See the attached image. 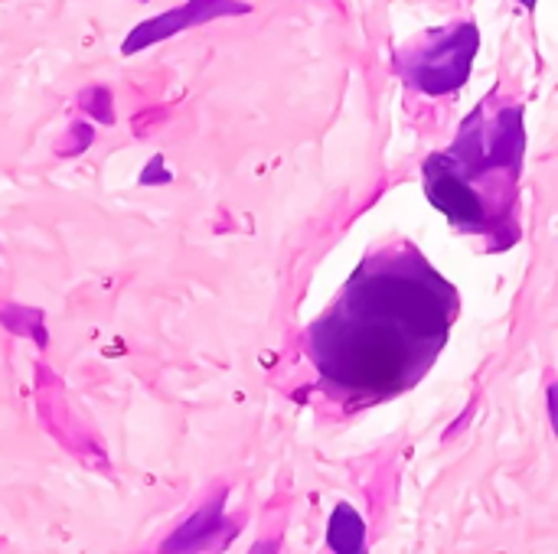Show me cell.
Wrapping results in <instances>:
<instances>
[{
    "instance_id": "1",
    "label": "cell",
    "mask_w": 558,
    "mask_h": 554,
    "mask_svg": "<svg viewBox=\"0 0 558 554\" xmlns=\"http://www.w3.org/2000/svg\"><path fill=\"white\" fill-rule=\"evenodd\" d=\"M454 313V287L418 255L366 261L333 313L314 323L311 356L337 392L386 398L422 379Z\"/></svg>"
},
{
    "instance_id": "2",
    "label": "cell",
    "mask_w": 558,
    "mask_h": 554,
    "mask_svg": "<svg viewBox=\"0 0 558 554\" xmlns=\"http://www.w3.org/2000/svg\"><path fill=\"white\" fill-rule=\"evenodd\" d=\"M481 49V33L474 23L448 26L428 36V42L412 46L399 56V72L425 95H448L461 88L471 75L474 56Z\"/></svg>"
},
{
    "instance_id": "3",
    "label": "cell",
    "mask_w": 558,
    "mask_h": 554,
    "mask_svg": "<svg viewBox=\"0 0 558 554\" xmlns=\"http://www.w3.org/2000/svg\"><path fill=\"white\" fill-rule=\"evenodd\" d=\"M248 10L252 7L242 3V0H186V3H180V7H173L167 13H157V16L137 23L128 33L121 52L124 56H134L137 49H147L154 42H163V39H170V36H177V33H183L190 26H203V23L216 20V16H235V13H248Z\"/></svg>"
},
{
    "instance_id": "4",
    "label": "cell",
    "mask_w": 558,
    "mask_h": 554,
    "mask_svg": "<svg viewBox=\"0 0 558 554\" xmlns=\"http://www.w3.org/2000/svg\"><path fill=\"white\" fill-rule=\"evenodd\" d=\"M425 189L428 199L451 219L461 225H487V199L448 163L445 153H435L432 160H425Z\"/></svg>"
},
{
    "instance_id": "5",
    "label": "cell",
    "mask_w": 558,
    "mask_h": 554,
    "mask_svg": "<svg viewBox=\"0 0 558 554\" xmlns=\"http://www.w3.org/2000/svg\"><path fill=\"white\" fill-rule=\"evenodd\" d=\"M229 535H235V529L226 522V509H222V496H219L209 506H203L199 513H193V519H186L167 539L163 554H203L229 542Z\"/></svg>"
},
{
    "instance_id": "6",
    "label": "cell",
    "mask_w": 558,
    "mask_h": 554,
    "mask_svg": "<svg viewBox=\"0 0 558 554\" xmlns=\"http://www.w3.org/2000/svg\"><path fill=\"white\" fill-rule=\"evenodd\" d=\"M327 549L333 554H366V526L360 513L340 503L327 526Z\"/></svg>"
},
{
    "instance_id": "7",
    "label": "cell",
    "mask_w": 558,
    "mask_h": 554,
    "mask_svg": "<svg viewBox=\"0 0 558 554\" xmlns=\"http://www.w3.org/2000/svg\"><path fill=\"white\" fill-rule=\"evenodd\" d=\"M88 95V91H85ZM85 104H88V111L101 121V124H111V111H108V91L105 88H98V91H92L88 98H85Z\"/></svg>"
},
{
    "instance_id": "8",
    "label": "cell",
    "mask_w": 558,
    "mask_h": 554,
    "mask_svg": "<svg viewBox=\"0 0 558 554\" xmlns=\"http://www.w3.org/2000/svg\"><path fill=\"white\" fill-rule=\"evenodd\" d=\"M160 170H163V157L157 153V157H150L147 170L141 173V183H144V186H154V183H170V173H160Z\"/></svg>"
},
{
    "instance_id": "9",
    "label": "cell",
    "mask_w": 558,
    "mask_h": 554,
    "mask_svg": "<svg viewBox=\"0 0 558 554\" xmlns=\"http://www.w3.org/2000/svg\"><path fill=\"white\" fill-rule=\"evenodd\" d=\"M252 554H278V545L275 542H262V545H255Z\"/></svg>"
}]
</instances>
